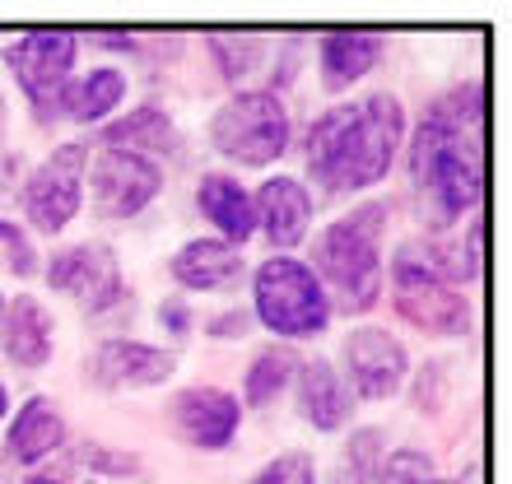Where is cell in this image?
Here are the masks:
<instances>
[{"label":"cell","instance_id":"ffe728a7","mask_svg":"<svg viewBox=\"0 0 512 484\" xmlns=\"http://www.w3.org/2000/svg\"><path fill=\"white\" fill-rule=\"evenodd\" d=\"M238 270H243L238 247L219 238H196L173 256V280L182 289H224V284L238 280Z\"/></svg>","mask_w":512,"mask_h":484},{"label":"cell","instance_id":"484cf974","mask_svg":"<svg viewBox=\"0 0 512 484\" xmlns=\"http://www.w3.org/2000/svg\"><path fill=\"white\" fill-rule=\"evenodd\" d=\"M0 270H14V275H33L38 270V256L28 247L24 229H14V224H0Z\"/></svg>","mask_w":512,"mask_h":484},{"label":"cell","instance_id":"5b68a950","mask_svg":"<svg viewBox=\"0 0 512 484\" xmlns=\"http://www.w3.org/2000/svg\"><path fill=\"white\" fill-rule=\"evenodd\" d=\"M252 298H256V317L275 336H317L331 322V303H326L322 280L298 256L261 261L252 280Z\"/></svg>","mask_w":512,"mask_h":484},{"label":"cell","instance_id":"52a82bcc","mask_svg":"<svg viewBox=\"0 0 512 484\" xmlns=\"http://www.w3.org/2000/svg\"><path fill=\"white\" fill-rule=\"evenodd\" d=\"M80 38L66 28H28L24 38H14L5 47V66L14 70V80L33 103L38 121H52L61 112V94L70 84V66H75Z\"/></svg>","mask_w":512,"mask_h":484},{"label":"cell","instance_id":"7402d4cb","mask_svg":"<svg viewBox=\"0 0 512 484\" xmlns=\"http://www.w3.org/2000/svg\"><path fill=\"white\" fill-rule=\"evenodd\" d=\"M294 373H298V359H294L289 345H270V350H261L252 359V368H247V377H243L247 405H270L284 387H289V377Z\"/></svg>","mask_w":512,"mask_h":484},{"label":"cell","instance_id":"836d02e7","mask_svg":"<svg viewBox=\"0 0 512 484\" xmlns=\"http://www.w3.org/2000/svg\"><path fill=\"white\" fill-rule=\"evenodd\" d=\"M0 312H5V298H0Z\"/></svg>","mask_w":512,"mask_h":484},{"label":"cell","instance_id":"e0dca14e","mask_svg":"<svg viewBox=\"0 0 512 484\" xmlns=\"http://www.w3.org/2000/svg\"><path fill=\"white\" fill-rule=\"evenodd\" d=\"M378 56H382V38H378V33H359V28H336V33H322V47H317L322 84H326V89H350L354 80H364L368 70L378 66Z\"/></svg>","mask_w":512,"mask_h":484},{"label":"cell","instance_id":"d6a6232c","mask_svg":"<svg viewBox=\"0 0 512 484\" xmlns=\"http://www.w3.org/2000/svg\"><path fill=\"white\" fill-rule=\"evenodd\" d=\"M0 475H5V452H0Z\"/></svg>","mask_w":512,"mask_h":484},{"label":"cell","instance_id":"8fae6325","mask_svg":"<svg viewBox=\"0 0 512 484\" xmlns=\"http://www.w3.org/2000/svg\"><path fill=\"white\" fill-rule=\"evenodd\" d=\"M345 368H350V382L364 401H387L405 387V345L382 326H359L345 336Z\"/></svg>","mask_w":512,"mask_h":484},{"label":"cell","instance_id":"7a4b0ae2","mask_svg":"<svg viewBox=\"0 0 512 484\" xmlns=\"http://www.w3.org/2000/svg\"><path fill=\"white\" fill-rule=\"evenodd\" d=\"M415 182L438 201L443 215H461L480 205L485 191V163H480V84H466V94L438 98L415 131Z\"/></svg>","mask_w":512,"mask_h":484},{"label":"cell","instance_id":"30bf717a","mask_svg":"<svg viewBox=\"0 0 512 484\" xmlns=\"http://www.w3.org/2000/svg\"><path fill=\"white\" fill-rule=\"evenodd\" d=\"M47 284L61 289V294H75L89 312H108L131 294L122 270H117V256L108 247H98V242H80V247L56 252L52 266H47Z\"/></svg>","mask_w":512,"mask_h":484},{"label":"cell","instance_id":"9c48e42d","mask_svg":"<svg viewBox=\"0 0 512 484\" xmlns=\"http://www.w3.org/2000/svg\"><path fill=\"white\" fill-rule=\"evenodd\" d=\"M89 191H94L98 215L131 219L163 191V168L149 154L108 145V149H98V159L89 163Z\"/></svg>","mask_w":512,"mask_h":484},{"label":"cell","instance_id":"1f68e13d","mask_svg":"<svg viewBox=\"0 0 512 484\" xmlns=\"http://www.w3.org/2000/svg\"><path fill=\"white\" fill-rule=\"evenodd\" d=\"M419 484H452V480H438V475H429V480H419Z\"/></svg>","mask_w":512,"mask_h":484},{"label":"cell","instance_id":"9a60e30c","mask_svg":"<svg viewBox=\"0 0 512 484\" xmlns=\"http://www.w3.org/2000/svg\"><path fill=\"white\" fill-rule=\"evenodd\" d=\"M56 326L47 317L38 298L19 294L14 303H5L0 312V345H5V359H14L19 368H42L52 359V345H56Z\"/></svg>","mask_w":512,"mask_h":484},{"label":"cell","instance_id":"ac0fdd59","mask_svg":"<svg viewBox=\"0 0 512 484\" xmlns=\"http://www.w3.org/2000/svg\"><path fill=\"white\" fill-rule=\"evenodd\" d=\"M298 415L322 433L340 429L345 415H350V391H345L340 373L326 359L298 363Z\"/></svg>","mask_w":512,"mask_h":484},{"label":"cell","instance_id":"f1b7e54d","mask_svg":"<svg viewBox=\"0 0 512 484\" xmlns=\"http://www.w3.org/2000/svg\"><path fill=\"white\" fill-rule=\"evenodd\" d=\"M336 484H378V475H364V471H354V466H340Z\"/></svg>","mask_w":512,"mask_h":484},{"label":"cell","instance_id":"2e32d148","mask_svg":"<svg viewBox=\"0 0 512 484\" xmlns=\"http://www.w3.org/2000/svg\"><path fill=\"white\" fill-rule=\"evenodd\" d=\"M61 443H66V419H61L56 401L33 396V401H24V405H19V415H14L5 457L19 461V466H38V461L52 457Z\"/></svg>","mask_w":512,"mask_h":484},{"label":"cell","instance_id":"3957f363","mask_svg":"<svg viewBox=\"0 0 512 484\" xmlns=\"http://www.w3.org/2000/svg\"><path fill=\"white\" fill-rule=\"evenodd\" d=\"M378 215H382L378 205H368V210H359L350 219H336L312 247L317 252L312 275L322 280V289L331 284L350 312H368L382 294V252H378V229H373Z\"/></svg>","mask_w":512,"mask_h":484},{"label":"cell","instance_id":"cb8c5ba5","mask_svg":"<svg viewBox=\"0 0 512 484\" xmlns=\"http://www.w3.org/2000/svg\"><path fill=\"white\" fill-rule=\"evenodd\" d=\"M210 52H215L219 70H224L229 80H243L247 70L261 61L266 42L252 38V33H210Z\"/></svg>","mask_w":512,"mask_h":484},{"label":"cell","instance_id":"7c38bea8","mask_svg":"<svg viewBox=\"0 0 512 484\" xmlns=\"http://www.w3.org/2000/svg\"><path fill=\"white\" fill-rule=\"evenodd\" d=\"M168 415H173V429L187 438L191 447H205V452H219V447L233 443V433H238V401H233L229 391L219 387H187L177 391L173 405H168Z\"/></svg>","mask_w":512,"mask_h":484},{"label":"cell","instance_id":"44dd1931","mask_svg":"<svg viewBox=\"0 0 512 484\" xmlns=\"http://www.w3.org/2000/svg\"><path fill=\"white\" fill-rule=\"evenodd\" d=\"M122 98H126V75L103 66V70H89V75L66 84L61 112H66L70 121H103Z\"/></svg>","mask_w":512,"mask_h":484},{"label":"cell","instance_id":"603a6c76","mask_svg":"<svg viewBox=\"0 0 512 484\" xmlns=\"http://www.w3.org/2000/svg\"><path fill=\"white\" fill-rule=\"evenodd\" d=\"M168 135H173V126H168V112H159V108H140V112H131L126 121L108 126L112 145L135 149V154H149V149L168 145Z\"/></svg>","mask_w":512,"mask_h":484},{"label":"cell","instance_id":"4fadbf2b","mask_svg":"<svg viewBox=\"0 0 512 484\" xmlns=\"http://www.w3.org/2000/svg\"><path fill=\"white\" fill-rule=\"evenodd\" d=\"M173 368V354L140 340H103L89 359V377L98 387H159L163 377H173Z\"/></svg>","mask_w":512,"mask_h":484},{"label":"cell","instance_id":"83f0119b","mask_svg":"<svg viewBox=\"0 0 512 484\" xmlns=\"http://www.w3.org/2000/svg\"><path fill=\"white\" fill-rule=\"evenodd\" d=\"M205 331H210V336L215 340H224V336H238V331H247V312H224V317H215V322L205 326Z\"/></svg>","mask_w":512,"mask_h":484},{"label":"cell","instance_id":"6da1fadb","mask_svg":"<svg viewBox=\"0 0 512 484\" xmlns=\"http://www.w3.org/2000/svg\"><path fill=\"white\" fill-rule=\"evenodd\" d=\"M405 135L396 94H368L364 103L331 108L308 131V168L326 191H364L382 182Z\"/></svg>","mask_w":512,"mask_h":484},{"label":"cell","instance_id":"d6986e66","mask_svg":"<svg viewBox=\"0 0 512 484\" xmlns=\"http://www.w3.org/2000/svg\"><path fill=\"white\" fill-rule=\"evenodd\" d=\"M196 205H201V215L210 219V224H215L224 238H229V247H233V242L243 247V242L252 238L256 210H252V196H247V187L238 182V177H224V173L201 177Z\"/></svg>","mask_w":512,"mask_h":484},{"label":"cell","instance_id":"4dcf8cb0","mask_svg":"<svg viewBox=\"0 0 512 484\" xmlns=\"http://www.w3.org/2000/svg\"><path fill=\"white\" fill-rule=\"evenodd\" d=\"M5 405H10V396H5V387H0V415H5Z\"/></svg>","mask_w":512,"mask_h":484},{"label":"cell","instance_id":"277c9868","mask_svg":"<svg viewBox=\"0 0 512 484\" xmlns=\"http://www.w3.org/2000/svg\"><path fill=\"white\" fill-rule=\"evenodd\" d=\"M391 298H396V312L419 331H433V336L471 331V303L457 294V284L447 275H438V261L419 242H405L391 261Z\"/></svg>","mask_w":512,"mask_h":484},{"label":"cell","instance_id":"8992f818","mask_svg":"<svg viewBox=\"0 0 512 484\" xmlns=\"http://www.w3.org/2000/svg\"><path fill=\"white\" fill-rule=\"evenodd\" d=\"M210 140L224 159L261 168V163L280 159L289 145V112L270 89H247L229 98L210 121Z\"/></svg>","mask_w":512,"mask_h":484},{"label":"cell","instance_id":"5bb4252c","mask_svg":"<svg viewBox=\"0 0 512 484\" xmlns=\"http://www.w3.org/2000/svg\"><path fill=\"white\" fill-rule=\"evenodd\" d=\"M252 210H256V224H261V233L270 238V247L289 252V247H298V242L308 238L312 196H308V187H303L298 177H270L266 187L256 191Z\"/></svg>","mask_w":512,"mask_h":484},{"label":"cell","instance_id":"d4e9b609","mask_svg":"<svg viewBox=\"0 0 512 484\" xmlns=\"http://www.w3.org/2000/svg\"><path fill=\"white\" fill-rule=\"evenodd\" d=\"M247 484H317V466L308 452H280V457L261 466Z\"/></svg>","mask_w":512,"mask_h":484},{"label":"cell","instance_id":"f546056e","mask_svg":"<svg viewBox=\"0 0 512 484\" xmlns=\"http://www.w3.org/2000/svg\"><path fill=\"white\" fill-rule=\"evenodd\" d=\"M19 484H61V475H28V480H19Z\"/></svg>","mask_w":512,"mask_h":484},{"label":"cell","instance_id":"4316f807","mask_svg":"<svg viewBox=\"0 0 512 484\" xmlns=\"http://www.w3.org/2000/svg\"><path fill=\"white\" fill-rule=\"evenodd\" d=\"M159 322L168 326V331H173V336H187V303H177V298H168V303H163L159 308Z\"/></svg>","mask_w":512,"mask_h":484},{"label":"cell","instance_id":"ba28073f","mask_svg":"<svg viewBox=\"0 0 512 484\" xmlns=\"http://www.w3.org/2000/svg\"><path fill=\"white\" fill-rule=\"evenodd\" d=\"M84 168H89V149L84 145H61L47 163H38L24 182V215L33 229L61 233L70 219L80 215V191H84Z\"/></svg>","mask_w":512,"mask_h":484}]
</instances>
